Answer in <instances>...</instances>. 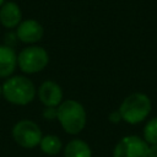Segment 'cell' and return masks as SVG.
<instances>
[{"label":"cell","instance_id":"ba28073f","mask_svg":"<svg viewBox=\"0 0 157 157\" xmlns=\"http://www.w3.org/2000/svg\"><path fill=\"white\" fill-rule=\"evenodd\" d=\"M37 94L44 107H55V108L60 105L64 96L60 85L52 80H47L42 82L37 91Z\"/></svg>","mask_w":157,"mask_h":157},{"label":"cell","instance_id":"9c48e42d","mask_svg":"<svg viewBox=\"0 0 157 157\" xmlns=\"http://www.w3.org/2000/svg\"><path fill=\"white\" fill-rule=\"evenodd\" d=\"M22 22V11L15 1H6L0 7V23L5 28H17Z\"/></svg>","mask_w":157,"mask_h":157},{"label":"cell","instance_id":"ac0fdd59","mask_svg":"<svg viewBox=\"0 0 157 157\" xmlns=\"http://www.w3.org/2000/svg\"><path fill=\"white\" fill-rule=\"evenodd\" d=\"M0 96H2V85H0Z\"/></svg>","mask_w":157,"mask_h":157},{"label":"cell","instance_id":"5bb4252c","mask_svg":"<svg viewBox=\"0 0 157 157\" xmlns=\"http://www.w3.org/2000/svg\"><path fill=\"white\" fill-rule=\"evenodd\" d=\"M58 117V108L55 107H45L43 110V118L47 120H53L56 119Z\"/></svg>","mask_w":157,"mask_h":157},{"label":"cell","instance_id":"277c9868","mask_svg":"<svg viewBox=\"0 0 157 157\" xmlns=\"http://www.w3.org/2000/svg\"><path fill=\"white\" fill-rule=\"evenodd\" d=\"M49 63L48 52L39 45H28L17 54V66L25 74H37Z\"/></svg>","mask_w":157,"mask_h":157},{"label":"cell","instance_id":"e0dca14e","mask_svg":"<svg viewBox=\"0 0 157 157\" xmlns=\"http://www.w3.org/2000/svg\"><path fill=\"white\" fill-rule=\"evenodd\" d=\"M147 157H157V144H155V145H148Z\"/></svg>","mask_w":157,"mask_h":157},{"label":"cell","instance_id":"5b68a950","mask_svg":"<svg viewBox=\"0 0 157 157\" xmlns=\"http://www.w3.org/2000/svg\"><path fill=\"white\" fill-rule=\"evenodd\" d=\"M12 137L21 147L34 148L36 146H39L43 134L38 124L28 119H22L13 125Z\"/></svg>","mask_w":157,"mask_h":157},{"label":"cell","instance_id":"7c38bea8","mask_svg":"<svg viewBox=\"0 0 157 157\" xmlns=\"http://www.w3.org/2000/svg\"><path fill=\"white\" fill-rule=\"evenodd\" d=\"M39 147L42 150V152L44 155H48V156H55L58 155L61 148H63V142L60 140L59 136L56 135H44L40 140V144H39Z\"/></svg>","mask_w":157,"mask_h":157},{"label":"cell","instance_id":"52a82bcc","mask_svg":"<svg viewBox=\"0 0 157 157\" xmlns=\"http://www.w3.org/2000/svg\"><path fill=\"white\" fill-rule=\"evenodd\" d=\"M44 28L43 26L33 18L22 21L16 28L17 39L26 44H34L43 38Z\"/></svg>","mask_w":157,"mask_h":157},{"label":"cell","instance_id":"7a4b0ae2","mask_svg":"<svg viewBox=\"0 0 157 157\" xmlns=\"http://www.w3.org/2000/svg\"><path fill=\"white\" fill-rule=\"evenodd\" d=\"M123 121L136 125L147 119L152 110V103L147 94L142 92H132L126 96L118 108Z\"/></svg>","mask_w":157,"mask_h":157},{"label":"cell","instance_id":"2e32d148","mask_svg":"<svg viewBox=\"0 0 157 157\" xmlns=\"http://www.w3.org/2000/svg\"><path fill=\"white\" fill-rule=\"evenodd\" d=\"M5 45H9V47H12L15 43H16V40H17V36H16V33H13V32H9V33H6L5 34Z\"/></svg>","mask_w":157,"mask_h":157},{"label":"cell","instance_id":"6da1fadb","mask_svg":"<svg viewBox=\"0 0 157 157\" xmlns=\"http://www.w3.org/2000/svg\"><path fill=\"white\" fill-rule=\"evenodd\" d=\"M56 119L66 134L77 135L86 126L87 113L82 103H80L78 101L66 99L63 101L58 107Z\"/></svg>","mask_w":157,"mask_h":157},{"label":"cell","instance_id":"30bf717a","mask_svg":"<svg viewBox=\"0 0 157 157\" xmlns=\"http://www.w3.org/2000/svg\"><path fill=\"white\" fill-rule=\"evenodd\" d=\"M17 66V54L9 45H0V77H10Z\"/></svg>","mask_w":157,"mask_h":157},{"label":"cell","instance_id":"8992f818","mask_svg":"<svg viewBox=\"0 0 157 157\" xmlns=\"http://www.w3.org/2000/svg\"><path fill=\"white\" fill-rule=\"evenodd\" d=\"M148 144L137 135L121 137L113 148V157H147Z\"/></svg>","mask_w":157,"mask_h":157},{"label":"cell","instance_id":"4fadbf2b","mask_svg":"<svg viewBox=\"0 0 157 157\" xmlns=\"http://www.w3.org/2000/svg\"><path fill=\"white\" fill-rule=\"evenodd\" d=\"M142 139L148 145L157 144V117L147 120L142 129Z\"/></svg>","mask_w":157,"mask_h":157},{"label":"cell","instance_id":"9a60e30c","mask_svg":"<svg viewBox=\"0 0 157 157\" xmlns=\"http://www.w3.org/2000/svg\"><path fill=\"white\" fill-rule=\"evenodd\" d=\"M108 120H109L112 124H119L120 121H123L121 115H120V113H119L118 109H115V110H113V112L109 113V115H108Z\"/></svg>","mask_w":157,"mask_h":157},{"label":"cell","instance_id":"d6986e66","mask_svg":"<svg viewBox=\"0 0 157 157\" xmlns=\"http://www.w3.org/2000/svg\"><path fill=\"white\" fill-rule=\"evenodd\" d=\"M4 2H5V0H0V7L4 5Z\"/></svg>","mask_w":157,"mask_h":157},{"label":"cell","instance_id":"3957f363","mask_svg":"<svg viewBox=\"0 0 157 157\" xmlns=\"http://www.w3.org/2000/svg\"><path fill=\"white\" fill-rule=\"evenodd\" d=\"M36 94L37 90L34 83L26 76H10L2 83V96L11 104L27 105L34 99Z\"/></svg>","mask_w":157,"mask_h":157},{"label":"cell","instance_id":"8fae6325","mask_svg":"<svg viewBox=\"0 0 157 157\" xmlns=\"http://www.w3.org/2000/svg\"><path fill=\"white\" fill-rule=\"evenodd\" d=\"M64 157H92V150L85 140L72 139L64 147Z\"/></svg>","mask_w":157,"mask_h":157}]
</instances>
